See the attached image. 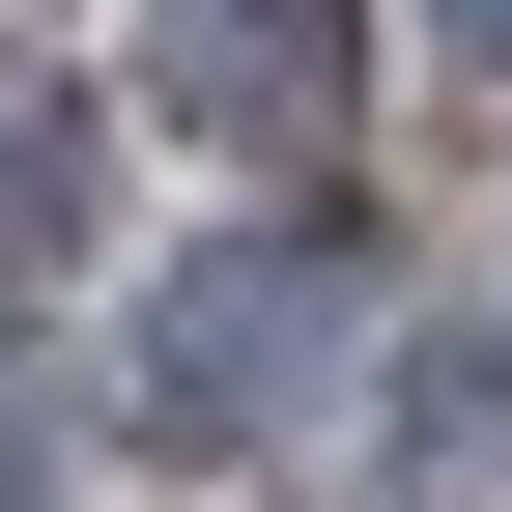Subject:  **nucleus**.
I'll list each match as a JSON object with an SVG mask.
<instances>
[{
	"mask_svg": "<svg viewBox=\"0 0 512 512\" xmlns=\"http://www.w3.org/2000/svg\"><path fill=\"white\" fill-rule=\"evenodd\" d=\"M313 313H342L313 256H200V285L143 313V399H171V427H256V399L313 370Z\"/></svg>",
	"mask_w": 512,
	"mask_h": 512,
	"instance_id": "f257e3e1",
	"label": "nucleus"
},
{
	"mask_svg": "<svg viewBox=\"0 0 512 512\" xmlns=\"http://www.w3.org/2000/svg\"><path fill=\"white\" fill-rule=\"evenodd\" d=\"M171 114L313 143V114H342V0H171Z\"/></svg>",
	"mask_w": 512,
	"mask_h": 512,
	"instance_id": "f03ea898",
	"label": "nucleus"
},
{
	"mask_svg": "<svg viewBox=\"0 0 512 512\" xmlns=\"http://www.w3.org/2000/svg\"><path fill=\"white\" fill-rule=\"evenodd\" d=\"M370 512H512V370H399V484Z\"/></svg>",
	"mask_w": 512,
	"mask_h": 512,
	"instance_id": "7ed1b4c3",
	"label": "nucleus"
},
{
	"mask_svg": "<svg viewBox=\"0 0 512 512\" xmlns=\"http://www.w3.org/2000/svg\"><path fill=\"white\" fill-rule=\"evenodd\" d=\"M57 200H86V143H57V114H0V256H57Z\"/></svg>",
	"mask_w": 512,
	"mask_h": 512,
	"instance_id": "20e7f679",
	"label": "nucleus"
},
{
	"mask_svg": "<svg viewBox=\"0 0 512 512\" xmlns=\"http://www.w3.org/2000/svg\"><path fill=\"white\" fill-rule=\"evenodd\" d=\"M29 456H57V427H29V399H0V484H29Z\"/></svg>",
	"mask_w": 512,
	"mask_h": 512,
	"instance_id": "39448f33",
	"label": "nucleus"
},
{
	"mask_svg": "<svg viewBox=\"0 0 512 512\" xmlns=\"http://www.w3.org/2000/svg\"><path fill=\"white\" fill-rule=\"evenodd\" d=\"M456 29H484V57H512V0H456Z\"/></svg>",
	"mask_w": 512,
	"mask_h": 512,
	"instance_id": "423d86ee",
	"label": "nucleus"
}]
</instances>
